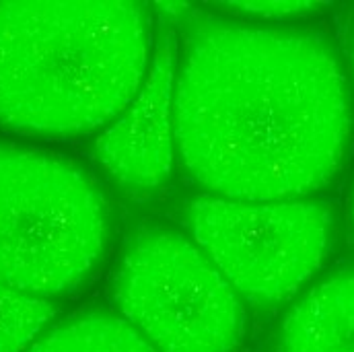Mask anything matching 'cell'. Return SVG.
<instances>
[{
	"label": "cell",
	"mask_w": 354,
	"mask_h": 352,
	"mask_svg": "<svg viewBox=\"0 0 354 352\" xmlns=\"http://www.w3.org/2000/svg\"><path fill=\"white\" fill-rule=\"evenodd\" d=\"M354 103L334 46L309 29L210 19L176 68L177 163L208 196L305 200L351 153Z\"/></svg>",
	"instance_id": "1"
},
{
	"label": "cell",
	"mask_w": 354,
	"mask_h": 352,
	"mask_svg": "<svg viewBox=\"0 0 354 352\" xmlns=\"http://www.w3.org/2000/svg\"><path fill=\"white\" fill-rule=\"evenodd\" d=\"M153 54L151 15L136 2L0 4V130L99 134L136 97Z\"/></svg>",
	"instance_id": "2"
},
{
	"label": "cell",
	"mask_w": 354,
	"mask_h": 352,
	"mask_svg": "<svg viewBox=\"0 0 354 352\" xmlns=\"http://www.w3.org/2000/svg\"><path fill=\"white\" fill-rule=\"evenodd\" d=\"M111 210L95 177L56 151L0 138V280L54 301L103 264Z\"/></svg>",
	"instance_id": "3"
},
{
	"label": "cell",
	"mask_w": 354,
	"mask_h": 352,
	"mask_svg": "<svg viewBox=\"0 0 354 352\" xmlns=\"http://www.w3.org/2000/svg\"><path fill=\"white\" fill-rule=\"evenodd\" d=\"M109 301L155 352H237L245 334L243 299L192 237L169 227L126 243Z\"/></svg>",
	"instance_id": "4"
},
{
	"label": "cell",
	"mask_w": 354,
	"mask_h": 352,
	"mask_svg": "<svg viewBox=\"0 0 354 352\" xmlns=\"http://www.w3.org/2000/svg\"><path fill=\"white\" fill-rule=\"evenodd\" d=\"M189 237L235 293L278 307L315 278L328 258L334 221L309 200L245 202L204 196L187 208Z\"/></svg>",
	"instance_id": "5"
},
{
	"label": "cell",
	"mask_w": 354,
	"mask_h": 352,
	"mask_svg": "<svg viewBox=\"0 0 354 352\" xmlns=\"http://www.w3.org/2000/svg\"><path fill=\"white\" fill-rule=\"evenodd\" d=\"M176 68V50L167 39L157 46L136 97L95 140L97 165L124 187L155 189L174 176Z\"/></svg>",
	"instance_id": "6"
},
{
	"label": "cell",
	"mask_w": 354,
	"mask_h": 352,
	"mask_svg": "<svg viewBox=\"0 0 354 352\" xmlns=\"http://www.w3.org/2000/svg\"><path fill=\"white\" fill-rule=\"evenodd\" d=\"M276 352H354V266L328 274L290 305Z\"/></svg>",
	"instance_id": "7"
},
{
	"label": "cell",
	"mask_w": 354,
	"mask_h": 352,
	"mask_svg": "<svg viewBox=\"0 0 354 352\" xmlns=\"http://www.w3.org/2000/svg\"><path fill=\"white\" fill-rule=\"evenodd\" d=\"M27 352H155L113 309H83L56 319Z\"/></svg>",
	"instance_id": "8"
},
{
	"label": "cell",
	"mask_w": 354,
	"mask_h": 352,
	"mask_svg": "<svg viewBox=\"0 0 354 352\" xmlns=\"http://www.w3.org/2000/svg\"><path fill=\"white\" fill-rule=\"evenodd\" d=\"M58 305L0 280V352H27L58 319Z\"/></svg>",
	"instance_id": "9"
},
{
	"label": "cell",
	"mask_w": 354,
	"mask_h": 352,
	"mask_svg": "<svg viewBox=\"0 0 354 352\" xmlns=\"http://www.w3.org/2000/svg\"><path fill=\"white\" fill-rule=\"evenodd\" d=\"M227 12L237 17H252V19H266V21H282L295 19L303 15H311L322 8L317 2H229L221 4Z\"/></svg>",
	"instance_id": "10"
},
{
	"label": "cell",
	"mask_w": 354,
	"mask_h": 352,
	"mask_svg": "<svg viewBox=\"0 0 354 352\" xmlns=\"http://www.w3.org/2000/svg\"><path fill=\"white\" fill-rule=\"evenodd\" d=\"M348 221H351V231L354 235V185H353V194H351V204H348Z\"/></svg>",
	"instance_id": "11"
},
{
	"label": "cell",
	"mask_w": 354,
	"mask_h": 352,
	"mask_svg": "<svg viewBox=\"0 0 354 352\" xmlns=\"http://www.w3.org/2000/svg\"><path fill=\"white\" fill-rule=\"evenodd\" d=\"M353 77H354V48H353Z\"/></svg>",
	"instance_id": "12"
}]
</instances>
